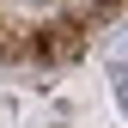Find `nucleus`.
<instances>
[{"label": "nucleus", "instance_id": "nucleus-1", "mask_svg": "<svg viewBox=\"0 0 128 128\" xmlns=\"http://www.w3.org/2000/svg\"><path fill=\"white\" fill-rule=\"evenodd\" d=\"M24 6H37V0H24Z\"/></svg>", "mask_w": 128, "mask_h": 128}]
</instances>
